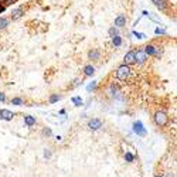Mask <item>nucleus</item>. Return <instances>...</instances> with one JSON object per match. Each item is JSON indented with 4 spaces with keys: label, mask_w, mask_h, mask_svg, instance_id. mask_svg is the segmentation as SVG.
<instances>
[{
    "label": "nucleus",
    "mask_w": 177,
    "mask_h": 177,
    "mask_svg": "<svg viewBox=\"0 0 177 177\" xmlns=\"http://www.w3.org/2000/svg\"><path fill=\"white\" fill-rule=\"evenodd\" d=\"M116 75H118V78L121 79V81H126L128 78H129L130 75V68L128 65H122L118 68V72H116Z\"/></svg>",
    "instance_id": "obj_1"
},
{
    "label": "nucleus",
    "mask_w": 177,
    "mask_h": 177,
    "mask_svg": "<svg viewBox=\"0 0 177 177\" xmlns=\"http://www.w3.org/2000/svg\"><path fill=\"white\" fill-rule=\"evenodd\" d=\"M155 121H156V123H157V125H160V126L166 125V122H167L166 114H163V112H157V114H156V116H155Z\"/></svg>",
    "instance_id": "obj_2"
},
{
    "label": "nucleus",
    "mask_w": 177,
    "mask_h": 177,
    "mask_svg": "<svg viewBox=\"0 0 177 177\" xmlns=\"http://www.w3.org/2000/svg\"><path fill=\"white\" fill-rule=\"evenodd\" d=\"M146 61V54L143 51H137L135 52V63H139V64H143Z\"/></svg>",
    "instance_id": "obj_3"
},
{
    "label": "nucleus",
    "mask_w": 177,
    "mask_h": 177,
    "mask_svg": "<svg viewBox=\"0 0 177 177\" xmlns=\"http://www.w3.org/2000/svg\"><path fill=\"white\" fill-rule=\"evenodd\" d=\"M133 126H135V128H133L135 132H136L139 136H144V135H146V130L143 129V126H142L140 122H135V125H133Z\"/></svg>",
    "instance_id": "obj_4"
},
{
    "label": "nucleus",
    "mask_w": 177,
    "mask_h": 177,
    "mask_svg": "<svg viewBox=\"0 0 177 177\" xmlns=\"http://www.w3.org/2000/svg\"><path fill=\"white\" fill-rule=\"evenodd\" d=\"M102 126V122L99 121V119H92V121H89V128L94 130H98Z\"/></svg>",
    "instance_id": "obj_5"
},
{
    "label": "nucleus",
    "mask_w": 177,
    "mask_h": 177,
    "mask_svg": "<svg viewBox=\"0 0 177 177\" xmlns=\"http://www.w3.org/2000/svg\"><path fill=\"white\" fill-rule=\"evenodd\" d=\"M133 63H135V51H130L125 56V65L126 64L129 65V64H133Z\"/></svg>",
    "instance_id": "obj_6"
},
{
    "label": "nucleus",
    "mask_w": 177,
    "mask_h": 177,
    "mask_svg": "<svg viewBox=\"0 0 177 177\" xmlns=\"http://www.w3.org/2000/svg\"><path fill=\"white\" fill-rule=\"evenodd\" d=\"M21 14H23V9H21V7L11 10V19H13V20L20 19V17H21Z\"/></svg>",
    "instance_id": "obj_7"
},
{
    "label": "nucleus",
    "mask_w": 177,
    "mask_h": 177,
    "mask_svg": "<svg viewBox=\"0 0 177 177\" xmlns=\"http://www.w3.org/2000/svg\"><path fill=\"white\" fill-rule=\"evenodd\" d=\"M0 116H2V119H6V121H10V119H13V114H11L10 111H6V109L0 111Z\"/></svg>",
    "instance_id": "obj_8"
},
{
    "label": "nucleus",
    "mask_w": 177,
    "mask_h": 177,
    "mask_svg": "<svg viewBox=\"0 0 177 177\" xmlns=\"http://www.w3.org/2000/svg\"><path fill=\"white\" fill-rule=\"evenodd\" d=\"M144 54H149V56H155V54H159V50L153 45H148L146 50H144Z\"/></svg>",
    "instance_id": "obj_9"
},
{
    "label": "nucleus",
    "mask_w": 177,
    "mask_h": 177,
    "mask_svg": "<svg viewBox=\"0 0 177 177\" xmlns=\"http://www.w3.org/2000/svg\"><path fill=\"white\" fill-rule=\"evenodd\" d=\"M125 23H126L125 16H119L118 19L115 20V26H116V27H123V26H125Z\"/></svg>",
    "instance_id": "obj_10"
},
{
    "label": "nucleus",
    "mask_w": 177,
    "mask_h": 177,
    "mask_svg": "<svg viewBox=\"0 0 177 177\" xmlns=\"http://www.w3.org/2000/svg\"><path fill=\"white\" fill-rule=\"evenodd\" d=\"M153 2H155V4L160 10H166V3H167L166 0H153Z\"/></svg>",
    "instance_id": "obj_11"
},
{
    "label": "nucleus",
    "mask_w": 177,
    "mask_h": 177,
    "mask_svg": "<svg viewBox=\"0 0 177 177\" xmlns=\"http://www.w3.org/2000/svg\"><path fill=\"white\" fill-rule=\"evenodd\" d=\"M89 58H92V60H98V58H99V51H96V50L91 51V52H89Z\"/></svg>",
    "instance_id": "obj_12"
},
{
    "label": "nucleus",
    "mask_w": 177,
    "mask_h": 177,
    "mask_svg": "<svg viewBox=\"0 0 177 177\" xmlns=\"http://www.w3.org/2000/svg\"><path fill=\"white\" fill-rule=\"evenodd\" d=\"M114 44L116 45V47H119V45L122 44V38L119 37V36H115L114 37Z\"/></svg>",
    "instance_id": "obj_13"
},
{
    "label": "nucleus",
    "mask_w": 177,
    "mask_h": 177,
    "mask_svg": "<svg viewBox=\"0 0 177 177\" xmlns=\"http://www.w3.org/2000/svg\"><path fill=\"white\" fill-rule=\"evenodd\" d=\"M85 74H87V75H92L94 74V67H91V65L85 67Z\"/></svg>",
    "instance_id": "obj_14"
},
{
    "label": "nucleus",
    "mask_w": 177,
    "mask_h": 177,
    "mask_svg": "<svg viewBox=\"0 0 177 177\" xmlns=\"http://www.w3.org/2000/svg\"><path fill=\"white\" fill-rule=\"evenodd\" d=\"M26 123L27 125H33V123H36V119L33 116H26Z\"/></svg>",
    "instance_id": "obj_15"
},
{
    "label": "nucleus",
    "mask_w": 177,
    "mask_h": 177,
    "mask_svg": "<svg viewBox=\"0 0 177 177\" xmlns=\"http://www.w3.org/2000/svg\"><path fill=\"white\" fill-rule=\"evenodd\" d=\"M7 19H0V29H4V27H7Z\"/></svg>",
    "instance_id": "obj_16"
},
{
    "label": "nucleus",
    "mask_w": 177,
    "mask_h": 177,
    "mask_svg": "<svg viewBox=\"0 0 177 177\" xmlns=\"http://www.w3.org/2000/svg\"><path fill=\"white\" fill-rule=\"evenodd\" d=\"M72 102L77 103V106H79V105H82V99L79 98V96H77V98H72Z\"/></svg>",
    "instance_id": "obj_17"
},
{
    "label": "nucleus",
    "mask_w": 177,
    "mask_h": 177,
    "mask_svg": "<svg viewBox=\"0 0 177 177\" xmlns=\"http://www.w3.org/2000/svg\"><path fill=\"white\" fill-rule=\"evenodd\" d=\"M155 33H156V34H166V30H164V29H160V27H157V29L155 30Z\"/></svg>",
    "instance_id": "obj_18"
},
{
    "label": "nucleus",
    "mask_w": 177,
    "mask_h": 177,
    "mask_svg": "<svg viewBox=\"0 0 177 177\" xmlns=\"http://www.w3.org/2000/svg\"><path fill=\"white\" fill-rule=\"evenodd\" d=\"M109 33H111L112 36H118V34H119V31H118V29H115V27H112V29L109 30Z\"/></svg>",
    "instance_id": "obj_19"
},
{
    "label": "nucleus",
    "mask_w": 177,
    "mask_h": 177,
    "mask_svg": "<svg viewBox=\"0 0 177 177\" xmlns=\"http://www.w3.org/2000/svg\"><path fill=\"white\" fill-rule=\"evenodd\" d=\"M11 102L14 103V105H21V103H23V101L20 99V98H14V99L11 101Z\"/></svg>",
    "instance_id": "obj_20"
},
{
    "label": "nucleus",
    "mask_w": 177,
    "mask_h": 177,
    "mask_svg": "<svg viewBox=\"0 0 177 177\" xmlns=\"http://www.w3.org/2000/svg\"><path fill=\"white\" fill-rule=\"evenodd\" d=\"M133 36H136L137 38H144V37H146L144 34H142V33H137V31H133Z\"/></svg>",
    "instance_id": "obj_21"
},
{
    "label": "nucleus",
    "mask_w": 177,
    "mask_h": 177,
    "mask_svg": "<svg viewBox=\"0 0 177 177\" xmlns=\"http://www.w3.org/2000/svg\"><path fill=\"white\" fill-rule=\"evenodd\" d=\"M125 157L128 159L129 162H132V160H133V155H132V153H126V156H125Z\"/></svg>",
    "instance_id": "obj_22"
},
{
    "label": "nucleus",
    "mask_w": 177,
    "mask_h": 177,
    "mask_svg": "<svg viewBox=\"0 0 177 177\" xmlns=\"http://www.w3.org/2000/svg\"><path fill=\"white\" fill-rule=\"evenodd\" d=\"M95 87H96V84H95V82H92V84H89V85H88V88H87V89H88V91H91V89H94Z\"/></svg>",
    "instance_id": "obj_23"
},
{
    "label": "nucleus",
    "mask_w": 177,
    "mask_h": 177,
    "mask_svg": "<svg viewBox=\"0 0 177 177\" xmlns=\"http://www.w3.org/2000/svg\"><path fill=\"white\" fill-rule=\"evenodd\" d=\"M58 99H60V96L54 95V96H52V98H51V102H57V101H58Z\"/></svg>",
    "instance_id": "obj_24"
},
{
    "label": "nucleus",
    "mask_w": 177,
    "mask_h": 177,
    "mask_svg": "<svg viewBox=\"0 0 177 177\" xmlns=\"http://www.w3.org/2000/svg\"><path fill=\"white\" fill-rule=\"evenodd\" d=\"M44 133L50 136V135H51V129H45V130H44Z\"/></svg>",
    "instance_id": "obj_25"
},
{
    "label": "nucleus",
    "mask_w": 177,
    "mask_h": 177,
    "mask_svg": "<svg viewBox=\"0 0 177 177\" xmlns=\"http://www.w3.org/2000/svg\"><path fill=\"white\" fill-rule=\"evenodd\" d=\"M50 155H51L50 152H45V153H44V156H45V157H50Z\"/></svg>",
    "instance_id": "obj_26"
},
{
    "label": "nucleus",
    "mask_w": 177,
    "mask_h": 177,
    "mask_svg": "<svg viewBox=\"0 0 177 177\" xmlns=\"http://www.w3.org/2000/svg\"><path fill=\"white\" fill-rule=\"evenodd\" d=\"M2 101H4V95H3V94H0V102H2Z\"/></svg>",
    "instance_id": "obj_27"
},
{
    "label": "nucleus",
    "mask_w": 177,
    "mask_h": 177,
    "mask_svg": "<svg viewBox=\"0 0 177 177\" xmlns=\"http://www.w3.org/2000/svg\"><path fill=\"white\" fill-rule=\"evenodd\" d=\"M156 177H163V176H156Z\"/></svg>",
    "instance_id": "obj_28"
},
{
    "label": "nucleus",
    "mask_w": 177,
    "mask_h": 177,
    "mask_svg": "<svg viewBox=\"0 0 177 177\" xmlns=\"http://www.w3.org/2000/svg\"><path fill=\"white\" fill-rule=\"evenodd\" d=\"M0 119H2V116H0Z\"/></svg>",
    "instance_id": "obj_29"
}]
</instances>
